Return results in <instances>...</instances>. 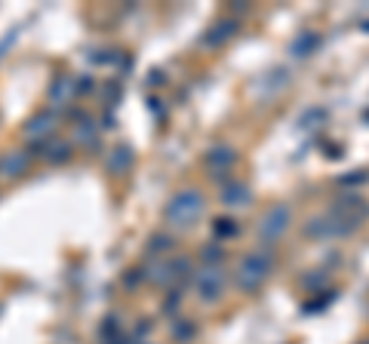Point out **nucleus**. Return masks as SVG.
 <instances>
[{
    "instance_id": "obj_1",
    "label": "nucleus",
    "mask_w": 369,
    "mask_h": 344,
    "mask_svg": "<svg viewBox=\"0 0 369 344\" xmlns=\"http://www.w3.org/2000/svg\"><path fill=\"white\" fill-rule=\"evenodd\" d=\"M274 271V252L268 249H252L249 255H243V261L237 264V273H234V283L243 289V292H252L271 277Z\"/></svg>"
},
{
    "instance_id": "obj_2",
    "label": "nucleus",
    "mask_w": 369,
    "mask_h": 344,
    "mask_svg": "<svg viewBox=\"0 0 369 344\" xmlns=\"http://www.w3.org/2000/svg\"><path fill=\"white\" fill-rule=\"evenodd\" d=\"M203 213V194L200 191H179L166 203V224L169 228H191Z\"/></svg>"
},
{
    "instance_id": "obj_3",
    "label": "nucleus",
    "mask_w": 369,
    "mask_h": 344,
    "mask_svg": "<svg viewBox=\"0 0 369 344\" xmlns=\"http://www.w3.org/2000/svg\"><path fill=\"white\" fill-rule=\"evenodd\" d=\"M289 206H283V203H277V206H271L265 215H261V224H259V237L261 240H277V237H283L289 228Z\"/></svg>"
},
{
    "instance_id": "obj_4",
    "label": "nucleus",
    "mask_w": 369,
    "mask_h": 344,
    "mask_svg": "<svg viewBox=\"0 0 369 344\" xmlns=\"http://www.w3.org/2000/svg\"><path fill=\"white\" fill-rule=\"evenodd\" d=\"M197 292L203 301H219L225 292V273L219 268H206L197 273Z\"/></svg>"
},
{
    "instance_id": "obj_5",
    "label": "nucleus",
    "mask_w": 369,
    "mask_h": 344,
    "mask_svg": "<svg viewBox=\"0 0 369 344\" xmlns=\"http://www.w3.org/2000/svg\"><path fill=\"white\" fill-rule=\"evenodd\" d=\"M249 203V187L246 185H231L228 191H225V206H246Z\"/></svg>"
},
{
    "instance_id": "obj_6",
    "label": "nucleus",
    "mask_w": 369,
    "mask_h": 344,
    "mask_svg": "<svg viewBox=\"0 0 369 344\" xmlns=\"http://www.w3.org/2000/svg\"><path fill=\"white\" fill-rule=\"evenodd\" d=\"M237 160V154L231 151V148H215V151H210V157H206V163H210L212 169H222V166H231V163Z\"/></svg>"
},
{
    "instance_id": "obj_7",
    "label": "nucleus",
    "mask_w": 369,
    "mask_h": 344,
    "mask_svg": "<svg viewBox=\"0 0 369 344\" xmlns=\"http://www.w3.org/2000/svg\"><path fill=\"white\" fill-rule=\"evenodd\" d=\"M317 43H320V37H317V34H311V37L302 34V37L296 41V46H292V52H296V56H305V52H311Z\"/></svg>"
},
{
    "instance_id": "obj_8",
    "label": "nucleus",
    "mask_w": 369,
    "mask_h": 344,
    "mask_svg": "<svg viewBox=\"0 0 369 344\" xmlns=\"http://www.w3.org/2000/svg\"><path fill=\"white\" fill-rule=\"evenodd\" d=\"M215 28H219L215 34H206V43H222L228 34H234L237 25H231V22H222V25H215Z\"/></svg>"
},
{
    "instance_id": "obj_9",
    "label": "nucleus",
    "mask_w": 369,
    "mask_h": 344,
    "mask_svg": "<svg viewBox=\"0 0 369 344\" xmlns=\"http://www.w3.org/2000/svg\"><path fill=\"white\" fill-rule=\"evenodd\" d=\"M215 234H219V237H231V234H237V224L228 222V218H219V222H215Z\"/></svg>"
},
{
    "instance_id": "obj_10",
    "label": "nucleus",
    "mask_w": 369,
    "mask_h": 344,
    "mask_svg": "<svg viewBox=\"0 0 369 344\" xmlns=\"http://www.w3.org/2000/svg\"><path fill=\"white\" fill-rule=\"evenodd\" d=\"M50 123H52L50 117H41V120H34V123H31V129H28V132H31V136H34V132H37V136H43V132H50V129H52Z\"/></svg>"
},
{
    "instance_id": "obj_11",
    "label": "nucleus",
    "mask_w": 369,
    "mask_h": 344,
    "mask_svg": "<svg viewBox=\"0 0 369 344\" xmlns=\"http://www.w3.org/2000/svg\"><path fill=\"white\" fill-rule=\"evenodd\" d=\"M363 344H369V341H363Z\"/></svg>"
}]
</instances>
